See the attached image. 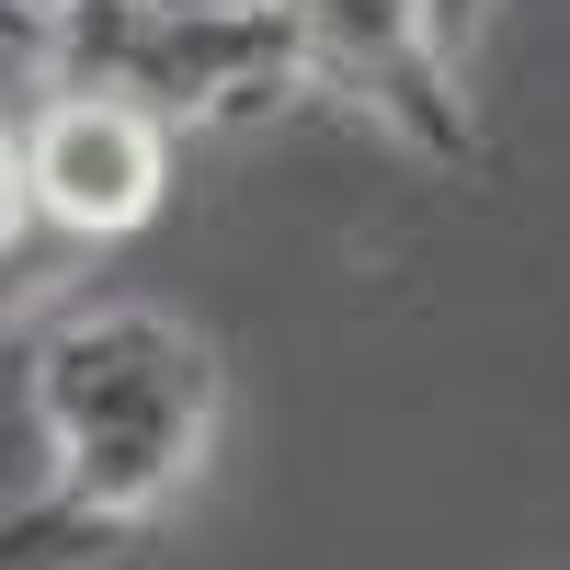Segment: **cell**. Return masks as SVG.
<instances>
[{
	"label": "cell",
	"mask_w": 570,
	"mask_h": 570,
	"mask_svg": "<svg viewBox=\"0 0 570 570\" xmlns=\"http://www.w3.org/2000/svg\"><path fill=\"white\" fill-rule=\"evenodd\" d=\"M23 389H35L46 445H58V480L46 491L115 513L126 537L206 468V434H217V354L171 308H80V320H58L23 365Z\"/></svg>",
	"instance_id": "obj_1"
},
{
	"label": "cell",
	"mask_w": 570,
	"mask_h": 570,
	"mask_svg": "<svg viewBox=\"0 0 570 570\" xmlns=\"http://www.w3.org/2000/svg\"><path fill=\"white\" fill-rule=\"evenodd\" d=\"M46 274H58V263H46L35 240H23V252H0V320H23V308L46 297Z\"/></svg>",
	"instance_id": "obj_7"
},
{
	"label": "cell",
	"mask_w": 570,
	"mask_h": 570,
	"mask_svg": "<svg viewBox=\"0 0 570 570\" xmlns=\"http://www.w3.org/2000/svg\"><path fill=\"white\" fill-rule=\"evenodd\" d=\"M23 58L46 91H115L160 126H240L308 91L285 0H228V12H149V0H35Z\"/></svg>",
	"instance_id": "obj_2"
},
{
	"label": "cell",
	"mask_w": 570,
	"mask_h": 570,
	"mask_svg": "<svg viewBox=\"0 0 570 570\" xmlns=\"http://www.w3.org/2000/svg\"><path fill=\"white\" fill-rule=\"evenodd\" d=\"M23 183H35V228H58L69 252H104L160 217L171 126L115 104V91H46L23 126Z\"/></svg>",
	"instance_id": "obj_4"
},
{
	"label": "cell",
	"mask_w": 570,
	"mask_h": 570,
	"mask_svg": "<svg viewBox=\"0 0 570 570\" xmlns=\"http://www.w3.org/2000/svg\"><path fill=\"white\" fill-rule=\"evenodd\" d=\"M115 548H126V525L91 513V502H69V491H35V502L0 513V570H91Z\"/></svg>",
	"instance_id": "obj_5"
},
{
	"label": "cell",
	"mask_w": 570,
	"mask_h": 570,
	"mask_svg": "<svg viewBox=\"0 0 570 570\" xmlns=\"http://www.w3.org/2000/svg\"><path fill=\"white\" fill-rule=\"evenodd\" d=\"M35 240V183H23V137L0 126V252Z\"/></svg>",
	"instance_id": "obj_6"
},
{
	"label": "cell",
	"mask_w": 570,
	"mask_h": 570,
	"mask_svg": "<svg viewBox=\"0 0 570 570\" xmlns=\"http://www.w3.org/2000/svg\"><path fill=\"white\" fill-rule=\"evenodd\" d=\"M297 23V58L308 91H343L365 126H389L422 171L445 183H491V126H480V91L456 80V46L422 0H285Z\"/></svg>",
	"instance_id": "obj_3"
},
{
	"label": "cell",
	"mask_w": 570,
	"mask_h": 570,
	"mask_svg": "<svg viewBox=\"0 0 570 570\" xmlns=\"http://www.w3.org/2000/svg\"><path fill=\"white\" fill-rule=\"evenodd\" d=\"M422 12H434V23H445V46H456V35H480V12H491V0H422Z\"/></svg>",
	"instance_id": "obj_8"
},
{
	"label": "cell",
	"mask_w": 570,
	"mask_h": 570,
	"mask_svg": "<svg viewBox=\"0 0 570 570\" xmlns=\"http://www.w3.org/2000/svg\"><path fill=\"white\" fill-rule=\"evenodd\" d=\"M35 35V0H0V46H23Z\"/></svg>",
	"instance_id": "obj_9"
},
{
	"label": "cell",
	"mask_w": 570,
	"mask_h": 570,
	"mask_svg": "<svg viewBox=\"0 0 570 570\" xmlns=\"http://www.w3.org/2000/svg\"><path fill=\"white\" fill-rule=\"evenodd\" d=\"M149 12H228V0H149Z\"/></svg>",
	"instance_id": "obj_10"
}]
</instances>
